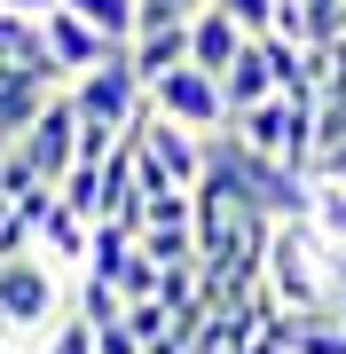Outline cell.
I'll return each mask as SVG.
<instances>
[{"mask_svg": "<svg viewBox=\"0 0 346 354\" xmlns=\"http://www.w3.org/2000/svg\"><path fill=\"white\" fill-rule=\"evenodd\" d=\"M71 16H87L95 32H110L118 48H134V32H142V0H64Z\"/></svg>", "mask_w": 346, "mask_h": 354, "instance_id": "obj_11", "label": "cell"}, {"mask_svg": "<svg viewBox=\"0 0 346 354\" xmlns=\"http://www.w3.org/2000/svg\"><path fill=\"white\" fill-rule=\"evenodd\" d=\"M315 221H323V236L346 244V189L338 181H315Z\"/></svg>", "mask_w": 346, "mask_h": 354, "instance_id": "obj_15", "label": "cell"}, {"mask_svg": "<svg viewBox=\"0 0 346 354\" xmlns=\"http://www.w3.org/2000/svg\"><path fill=\"white\" fill-rule=\"evenodd\" d=\"M134 142L150 150L166 174L181 181V189H197L205 181V134H189V127H173L166 111H142V127H134Z\"/></svg>", "mask_w": 346, "mask_h": 354, "instance_id": "obj_5", "label": "cell"}, {"mask_svg": "<svg viewBox=\"0 0 346 354\" xmlns=\"http://www.w3.org/2000/svg\"><path fill=\"white\" fill-rule=\"evenodd\" d=\"M71 102H79V118H103V127H126V134H134L142 111H150V87H142V71L118 55V64L71 79Z\"/></svg>", "mask_w": 346, "mask_h": 354, "instance_id": "obj_4", "label": "cell"}, {"mask_svg": "<svg viewBox=\"0 0 346 354\" xmlns=\"http://www.w3.org/2000/svg\"><path fill=\"white\" fill-rule=\"evenodd\" d=\"M331 260H338V236H323L315 213L299 221H276V244H268V283L283 307H331Z\"/></svg>", "mask_w": 346, "mask_h": 354, "instance_id": "obj_1", "label": "cell"}, {"mask_svg": "<svg viewBox=\"0 0 346 354\" xmlns=\"http://www.w3.org/2000/svg\"><path fill=\"white\" fill-rule=\"evenodd\" d=\"M315 181H338V189H346V150H323V165H315Z\"/></svg>", "mask_w": 346, "mask_h": 354, "instance_id": "obj_19", "label": "cell"}, {"mask_svg": "<svg viewBox=\"0 0 346 354\" xmlns=\"http://www.w3.org/2000/svg\"><path fill=\"white\" fill-rule=\"evenodd\" d=\"M213 8H229L252 39H268V32H276V0H213Z\"/></svg>", "mask_w": 346, "mask_h": 354, "instance_id": "obj_16", "label": "cell"}, {"mask_svg": "<svg viewBox=\"0 0 346 354\" xmlns=\"http://www.w3.org/2000/svg\"><path fill=\"white\" fill-rule=\"evenodd\" d=\"M39 252H48L64 276H87V252H95V221L79 213V205H64L55 197V213L39 221Z\"/></svg>", "mask_w": 346, "mask_h": 354, "instance_id": "obj_7", "label": "cell"}, {"mask_svg": "<svg viewBox=\"0 0 346 354\" xmlns=\"http://www.w3.org/2000/svg\"><path fill=\"white\" fill-rule=\"evenodd\" d=\"M150 111H166L173 127H189V134H229L236 102H229V87H220V71L181 64V71H166V79L150 87Z\"/></svg>", "mask_w": 346, "mask_h": 354, "instance_id": "obj_2", "label": "cell"}, {"mask_svg": "<svg viewBox=\"0 0 346 354\" xmlns=\"http://www.w3.org/2000/svg\"><path fill=\"white\" fill-rule=\"evenodd\" d=\"M71 307H79L95 330H103V323H126V291H118L110 276H71Z\"/></svg>", "mask_w": 346, "mask_h": 354, "instance_id": "obj_12", "label": "cell"}, {"mask_svg": "<svg viewBox=\"0 0 346 354\" xmlns=\"http://www.w3.org/2000/svg\"><path fill=\"white\" fill-rule=\"evenodd\" d=\"M95 354H142V339L126 323H103V330H95Z\"/></svg>", "mask_w": 346, "mask_h": 354, "instance_id": "obj_18", "label": "cell"}, {"mask_svg": "<svg viewBox=\"0 0 346 354\" xmlns=\"http://www.w3.org/2000/svg\"><path fill=\"white\" fill-rule=\"evenodd\" d=\"M244 48H252V32H244L229 8H205V16L189 24V55H197V71H229Z\"/></svg>", "mask_w": 346, "mask_h": 354, "instance_id": "obj_9", "label": "cell"}, {"mask_svg": "<svg viewBox=\"0 0 346 354\" xmlns=\"http://www.w3.org/2000/svg\"><path fill=\"white\" fill-rule=\"evenodd\" d=\"M48 48H55V64H64L71 79H87V71H103V64H118V55H126L110 32H95L87 16H71V8L48 16Z\"/></svg>", "mask_w": 346, "mask_h": 354, "instance_id": "obj_6", "label": "cell"}, {"mask_svg": "<svg viewBox=\"0 0 346 354\" xmlns=\"http://www.w3.org/2000/svg\"><path fill=\"white\" fill-rule=\"evenodd\" d=\"M0 8H24V16H55L64 0H0Z\"/></svg>", "mask_w": 346, "mask_h": 354, "instance_id": "obj_20", "label": "cell"}, {"mask_svg": "<svg viewBox=\"0 0 346 354\" xmlns=\"http://www.w3.org/2000/svg\"><path fill=\"white\" fill-rule=\"evenodd\" d=\"M55 189H64V205H79L87 221H103L110 213V165H71Z\"/></svg>", "mask_w": 346, "mask_h": 354, "instance_id": "obj_13", "label": "cell"}, {"mask_svg": "<svg viewBox=\"0 0 346 354\" xmlns=\"http://www.w3.org/2000/svg\"><path fill=\"white\" fill-rule=\"evenodd\" d=\"M126 64L142 71V87H157V79H166V71L197 64V55H189V24H150V32H134Z\"/></svg>", "mask_w": 346, "mask_h": 354, "instance_id": "obj_8", "label": "cell"}, {"mask_svg": "<svg viewBox=\"0 0 346 354\" xmlns=\"http://www.w3.org/2000/svg\"><path fill=\"white\" fill-rule=\"evenodd\" d=\"M0 64H55V48H48V16L0 8Z\"/></svg>", "mask_w": 346, "mask_h": 354, "instance_id": "obj_10", "label": "cell"}, {"mask_svg": "<svg viewBox=\"0 0 346 354\" xmlns=\"http://www.w3.org/2000/svg\"><path fill=\"white\" fill-rule=\"evenodd\" d=\"M79 127H87V118H79V102H71V87H64L48 111L32 118V134H16V158H24L39 181H64L71 165H79Z\"/></svg>", "mask_w": 346, "mask_h": 354, "instance_id": "obj_3", "label": "cell"}, {"mask_svg": "<svg viewBox=\"0 0 346 354\" xmlns=\"http://www.w3.org/2000/svg\"><path fill=\"white\" fill-rule=\"evenodd\" d=\"M142 252L157 268H189V260H205V244H197V228H142Z\"/></svg>", "mask_w": 346, "mask_h": 354, "instance_id": "obj_14", "label": "cell"}, {"mask_svg": "<svg viewBox=\"0 0 346 354\" xmlns=\"http://www.w3.org/2000/svg\"><path fill=\"white\" fill-rule=\"evenodd\" d=\"M166 323H173V307H166V299H134V307H126V330H134L142 346H150V339H157Z\"/></svg>", "mask_w": 346, "mask_h": 354, "instance_id": "obj_17", "label": "cell"}]
</instances>
